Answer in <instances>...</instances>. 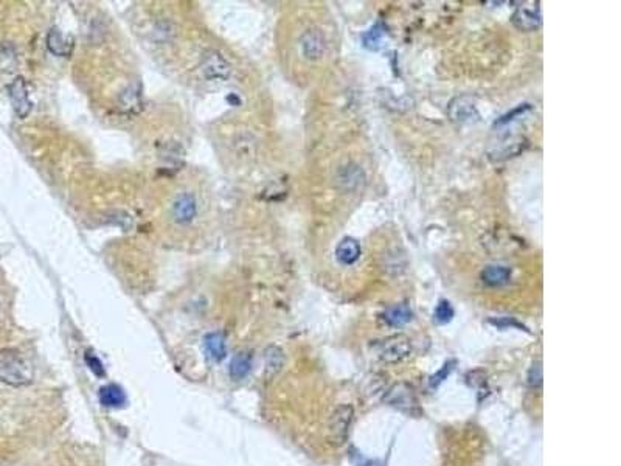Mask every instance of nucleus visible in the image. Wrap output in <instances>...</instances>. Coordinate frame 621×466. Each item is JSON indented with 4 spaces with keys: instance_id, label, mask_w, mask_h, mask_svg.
Returning <instances> with one entry per match:
<instances>
[{
    "instance_id": "obj_11",
    "label": "nucleus",
    "mask_w": 621,
    "mask_h": 466,
    "mask_svg": "<svg viewBox=\"0 0 621 466\" xmlns=\"http://www.w3.org/2000/svg\"><path fill=\"white\" fill-rule=\"evenodd\" d=\"M359 257H361V246L356 240L345 238L339 242V246L336 249V258L339 263L345 266L354 265L356 261L359 260Z\"/></svg>"
},
{
    "instance_id": "obj_6",
    "label": "nucleus",
    "mask_w": 621,
    "mask_h": 466,
    "mask_svg": "<svg viewBox=\"0 0 621 466\" xmlns=\"http://www.w3.org/2000/svg\"><path fill=\"white\" fill-rule=\"evenodd\" d=\"M8 95L12 105V109H15L16 116L19 118H25L31 112V100L28 95V87L27 82L22 78V76H17V78L11 82L8 86Z\"/></svg>"
},
{
    "instance_id": "obj_5",
    "label": "nucleus",
    "mask_w": 621,
    "mask_h": 466,
    "mask_svg": "<svg viewBox=\"0 0 621 466\" xmlns=\"http://www.w3.org/2000/svg\"><path fill=\"white\" fill-rule=\"evenodd\" d=\"M513 25L521 31H534L541 27L542 12L539 2H523L513 15Z\"/></svg>"
},
{
    "instance_id": "obj_9",
    "label": "nucleus",
    "mask_w": 621,
    "mask_h": 466,
    "mask_svg": "<svg viewBox=\"0 0 621 466\" xmlns=\"http://www.w3.org/2000/svg\"><path fill=\"white\" fill-rule=\"evenodd\" d=\"M197 215V202L193 195L183 193L179 195L172 204V218L179 224H190Z\"/></svg>"
},
{
    "instance_id": "obj_24",
    "label": "nucleus",
    "mask_w": 621,
    "mask_h": 466,
    "mask_svg": "<svg viewBox=\"0 0 621 466\" xmlns=\"http://www.w3.org/2000/svg\"><path fill=\"white\" fill-rule=\"evenodd\" d=\"M453 364L456 362H449V364H446V366L440 370V372H437L435 373L431 379H429V386H431L432 388H437L441 382H443L444 379H447V376L451 375V372L453 370Z\"/></svg>"
},
{
    "instance_id": "obj_23",
    "label": "nucleus",
    "mask_w": 621,
    "mask_h": 466,
    "mask_svg": "<svg viewBox=\"0 0 621 466\" xmlns=\"http://www.w3.org/2000/svg\"><path fill=\"white\" fill-rule=\"evenodd\" d=\"M84 359H86V364L89 366V368H91V372L95 376H100V378H101V376H105L103 362L100 361V357L97 355H93L92 351H87L86 356H84Z\"/></svg>"
},
{
    "instance_id": "obj_21",
    "label": "nucleus",
    "mask_w": 621,
    "mask_h": 466,
    "mask_svg": "<svg viewBox=\"0 0 621 466\" xmlns=\"http://www.w3.org/2000/svg\"><path fill=\"white\" fill-rule=\"evenodd\" d=\"M382 36H384L382 28L379 27V25H376V27L368 30L367 33L363 35V37H362L363 46L367 47V48H370V50H377V48L381 47Z\"/></svg>"
},
{
    "instance_id": "obj_25",
    "label": "nucleus",
    "mask_w": 621,
    "mask_h": 466,
    "mask_svg": "<svg viewBox=\"0 0 621 466\" xmlns=\"http://www.w3.org/2000/svg\"><path fill=\"white\" fill-rule=\"evenodd\" d=\"M528 386L530 387H541L542 386V364L536 362L531 366L528 372Z\"/></svg>"
},
{
    "instance_id": "obj_15",
    "label": "nucleus",
    "mask_w": 621,
    "mask_h": 466,
    "mask_svg": "<svg viewBox=\"0 0 621 466\" xmlns=\"http://www.w3.org/2000/svg\"><path fill=\"white\" fill-rule=\"evenodd\" d=\"M482 278L489 286H503L510 282L511 269L505 266H488L482 272Z\"/></svg>"
},
{
    "instance_id": "obj_3",
    "label": "nucleus",
    "mask_w": 621,
    "mask_h": 466,
    "mask_svg": "<svg viewBox=\"0 0 621 466\" xmlns=\"http://www.w3.org/2000/svg\"><path fill=\"white\" fill-rule=\"evenodd\" d=\"M412 353L411 339L406 336H393L376 346V356L382 362H398Z\"/></svg>"
},
{
    "instance_id": "obj_17",
    "label": "nucleus",
    "mask_w": 621,
    "mask_h": 466,
    "mask_svg": "<svg viewBox=\"0 0 621 466\" xmlns=\"http://www.w3.org/2000/svg\"><path fill=\"white\" fill-rule=\"evenodd\" d=\"M337 181H339V183H342L345 188L354 190V188L361 187V183H363L365 177H363V173L359 167H356V165H348V167L341 170Z\"/></svg>"
},
{
    "instance_id": "obj_19",
    "label": "nucleus",
    "mask_w": 621,
    "mask_h": 466,
    "mask_svg": "<svg viewBox=\"0 0 621 466\" xmlns=\"http://www.w3.org/2000/svg\"><path fill=\"white\" fill-rule=\"evenodd\" d=\"M120 103L121 107L127 112H136L142 106V95H140L138 89L134 86H129L126 91L120 95Z\"/></svg>"
},
{
    "instance_id": "obj_22",
    "label": "nucleus",
    "mask_w": 621,
    "mask_h": 466,
    "mask_svg": "<svg viewBox=\"0 0 621 466\" xmlns=\"http://www.w3.org/2000/svg\"><path fill=\"white\" fill-rule=\"evenodd\" d=\"M452 317H453L452 305L447 302V300H441V302L437 305V308H435L433 319L438 323H447L452 321Z\"/></svg>"
},
{
    "instance_id": "obj_12",
    "label": "nucleus",
    "mask_w": 621,
    "mask_h": 466,
    "mask_svg": "<svg viewBox=\"0 0 621 466\" xmlns=\"http://www.w3.org/2000/svg\"><path fill=\"white\" fill-rule=\"evenodd\" d=\"M47 48L56 56H70L73 50L72 37L64 36L60 30H50L47 35Z\"/></svg>"
},
{
    "instance_id": "obj_14",
    "label": "nucleus",
    "mask_w": 621,
    "mask_h": 466,
    "mask_svg": "<svg viewBox=\"0 0 621 466\" xmlns=\"http://www.w3.org/2000/svg\"><path fill=\"white\" fill-rule=\"evenodd\" d=\"M100 401L101 404H105L106 407H121L126 403V395L123 392V388L117 384H107L105 387H101L100 391Z\"/></svg>"
},
{
    "instance_id": "obj_18",
    "label": "nucleus",
    "mask_w": 621,
    "mask_h": 466,
    "mask_svg": "<svg viewBox=\"0 0 621 466\" xmlns=\"http://www.w3.org/2000/svg\"><path fill=\"white\" fill-rule=\"evenodd\" d=\"M264 361H266V376L267 378H273V376L278 375L280 370L283 368L285 364L283 351L275 346L269 347L264 351Z\"/></svg>"
},
{
    "instance_id": "obj_8",
    "label": "nucleus",
    "mask_w": 621,
    "mask_h": 466,
    "mask_svg": "<svg viewBox=\"0 0 621 466\" xmlns=\"http://www.w3.org/2000/svg\"><path fill=\"white\" fill-rule=\"evenodd\" d=\"M449 117L457 123H472L478 120V111L476 101L469 97H458L449 106Z\"/></svg>"
},
{
    "instance_id": "obj_1",
    "label": "nucleus",
    "mask_w": 621,
    "mask_h": 466,
    "mask_svg": "<svg viewBox=\"0 0 621 466\" xmlns=\"http://www.w3.org/2000/svg\"><path fill=\"white\" fill-rule=\"evenodd\" d=\"M33 378V367L19 351H0V381L12 387H22L28 386Z\"/></svg>"
},
{
    "instance_id": "obj_4",
    "label": "nucleus",
    "mask_w": 621,
    "mask_h": 466,
    "mask_svg": "<svg viewBox=\"0 0 621 466\" xmlns=\"http://www.w3.org/2000/svg\"><path fill=\"white\" fill-rule=\"evenodd\" d=\"M201 70L204 76L210 81H227L232 76L230 62L216 50H208V52L204 53Z\"/></svg>"
},
{
    "instance_id": "obj_10",
    "label": "nucleus",
    "mask_w": 621,
    "mask_h": 466,
    "mask_svg": "<svg viewBox=\"0 0 621 466\" xmlns=\"http://www.w3.org/2000/svg\"><path fill=\"white\" fill-rule=\"evenodd\" d=\"M204 350L211 361L221 362L227 356V343L222 333H210L204 339Z\"/></svg>"
},
{
    "instance_id": "obj_2",
    "label": "nucleus",
    "mask_w": 621,
    "mask_h": 466,
    "mask_svg": "<svg viewBox=\"0 0 621 466\" xmlns=\"http://www.w3.org/2000/svg\"><path fill=\"white\" fill-rule=\"evenodd\" d=\"M353 418H354V411H353V407L348 404L339 406L336 411L332 412L331 418H330V424H328L330 440L332 443L341 446L347 442L350 427H351V423H353Z\"/></svg>"
},
{
    "instance_id": "obj_13",
    "label": "nucleus",
    "mask_w": 621,
    "mask_h": 466,
    "mask_svg": "<svg viewBox=\"0 0 621 466\" xmlns=\"http://www.w3.org/2000/svg\"><path fill=\"white\" fill-rule=\"evenodd\" d=\"M252 370V355L249 351H240L232 357V362H230V378L233 381H241L244 379L246 376L251 373Z\"/></svg>"
},
{
    "instance_id": "obj_20",
    "label": "nucleus",
    "mask_w": 621,
    "mask_h": 466,
    "mask_svg": "<svg viewBox=\"0 0 621 466\" xmlns=\"http://www.w3.org/2000/svg\"><path fill=\"white\" fill-rule=\"evenodd\" d=\"M17 67L16 50L10 44H5L0 48V70L2 72H12Z\"/></svg>"
},
{
    "instance_id": "obj_7",
    "label": "nucleus",
    "mask_w": 621,
    "mask_h": 466,
    "mask_svg": "<svg viewBox=\"0 0 621 466\" xmlns=\"http://www.w3.org/2000/svg\"><path fill=\"white\" fill-rule=\"evenodd\" d=\"M300 47L306 60L317 61L322 58L326 50V41L322 31L317 28H309L305 31L302 39H300Z\"/></svg>"
},
{
    "instance_id": "obj_16",
    "label": "nucleus",
    "mask_w": 621,
    "mask_h": 466,
    "mask_svg": "<svg viewBox=\"0 0 621 466\" xmlns=\"http://www.w3.org/2000/svg\"><path fill=\"white\" fill-rule=\"evenodd\" d=\"M412 317H413L412 311L406 305L390 306L386 311V314H384V319H386V322L390 327H402V325L411 322Z\"/></svg>"
}]
</instances>
